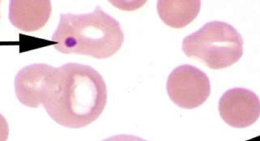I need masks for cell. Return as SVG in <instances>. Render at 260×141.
<instances>
[{
  "label": "cell",
  "mask_w": 260,
  "mask_h": 141,
  "mask_svg": "<svg viewBox=\"0 0 260 141\" xmlns=\"http://www.w3.org/2000/svg\"><path fill=\"white\" fill-rule=\"evenodd\" d=\"M243 40L241 34L231 24L212 21L187 36L182 49L189 58L201 60L209 68L229 67L241 59Z\"/></svg>",
  "instance_id": "obj_3"
},
{
  "label": "cell",
  "mask_w": 260,
  "mask_h": 141,
  "mask_svg": "<svg viewBox=\"0 0 260 141\" xmlns=\"http://www.w3.org/2000/svg\"><path fill=\"white\" fill-rule=\"evenodd\" d=\"M167 89L177 106L193 109L202 106L211 92L209 77L200 69L190 65L178 66L169 76Z\"/></svg>",
  "instance_id": "obj_4"
},
{
  "label": "cell",
  "mask_w": 260,
  "mask_h": 141,
  "mask_svg": "<svg viewBox=\"0 0 260 141\" xmlns=\"http://www.w3.org/2000/svg\"><path fill=\"white\" fill-rule=\"evenodd\" d=\"M107 102L103 77L90 66L69 63L52 68L43 106L59 125L79 129L98 120Z\"/></svg>",
  "instance_id": "obj_1"
},
{
  "label": "cell",
  "mask_w": 260,
  "mask_h": 141,
  "mask_svg": "<svg viewBox=\"0 0 260 141\" xmlns=\"http://www.w3.org/2000/svg\"><path fill=\"white\" fill-rule=\"evenodd\" d=\"M52 12L50 1L10 2L9 19L14 26L22 31L35 32L45 26Z\"/></svg>",
  "instance_id": "obj_7"
},
{
  "label": "cell",
  "mask_w": 260,
  "mask_h": 141,
  "mask_svg": "<svg viewBox=\"0 0 260 141\" xmlns=\"http://www.w3.org/2000/svg\"><path fill=\"white\" fill-rule=\"evenodd\" d=\"M52 40L60 53L104 59L121 49L124 33L119 22L98 6L87 14H60Z\"/></svg>",
  "instance_id": "obj_2"
},
{
  "label": "cell",
  "mask_w": 260,
  "mask_h": 141,
  "mask_svg": "<svg viewBox=\"0 0 260 141\" xmlns=\"http://www.w3.org/2000/svg\"><path fill=\"white\" fill-rule=\"evenodd\" d=\"M53 66L37 63L19 71L15 79V89L19 102L24 106L37 108L43 104L47 79Z\"/></svg>",
  "instance_id": "obj_6"
},
{
  "label": "cell",
  "mask_w": 260,
  "mask_h": 141,
  "mask_svg": "<svg viewBox=\"0 0 260 141\" xmlns=\"http://www.w3.org/2000/svg\"><path fill=\"white\" fill-rule=\"evenodd\" d=\"M218 111L229 125L236 128H247L259 118V99L255 93L247 88H232L220 99Z\"/></svg>",
  "instance_id": "obj_5"
},
{
  "label": "cell",
  "mask_w": 260,
  "mask_h": 141,
  "mask_svg": "<svg viewBox=\"0 0 260 141\" xmlns=\"http://www.w3.org/2000/svg\"><path fill=\"white\" fill-rule=\"evenodd\" d=\"M201 2L161 1L157 2V10L159 18L168 26L183 28L192 23L200 12Z\"/></svg>",
  "instance_id": "obj_8"
}]
</instances>
